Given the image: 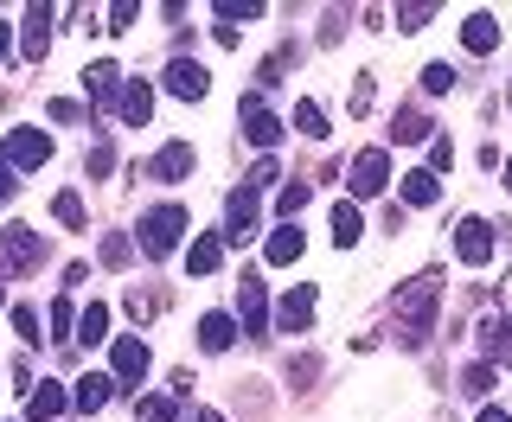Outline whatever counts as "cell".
<instances>
[{"instance_id":"obj_17","label":"cell","mask_w":512,"mask_h":422,"mask_svg":"<svg viewBox=\"0 0 512 422\" xmlns=\"http://www.w3.org/2000/svg\"><path fill=\"white\" fill-rule=\"evenodd\" d=\"M116 116L128 128H148L154 122V84H141V77H122V103H116Z\"/></svg>"},{"instance_id":"obj_23","label":"cell","mask_w":512,"mask_h":422,"mask_svg":"<svg viewBox=\"0 0 512 422\" xmlns=\"http://www.w3.org/2000/svg\"><path fill=\"white\" fill-rule=\"evenodd\" d=\"M218 269H224V231H205L186 250V275H218Z\"/></svg>"},{"instance_id":"obj_48","label":"cell","mask_w":512,"mask_h":422,"mask_svg":"<svg viewBox=\"0 0 512 422\" xmlns=\"http://www.w3.org/2000/svg\"><path fill=\"white\" fill-rule=\"evenodd\" d=\"M13 192H20V173H13V167H7V160H0V205H7V199H13Z\"/></svg>"},{"instance_id":"obj_36","label":"cell","mask_w":512,"mask_h":422,"mask_svg":"<svg viewBox=\"0 0 512 422\" xmlns=\"http://www.w3.org/2000/svg\"><path fill=\"white\" fill-rule=\"evenodd\" d=\"M135 416H141V422H173V416H180V397H173V391H167V397H141Z\"/></svg>"},{"instance_id":"obj_30","label":"cell","mask_w":512,"mask_h":422,"mask_svg":"<svg viewBox=\"0 0 512 422\" xmlns=\"http://www.w3.org/2000/svg\"><path fill=\"white\" fill-rule=\"evenodd\" d=\"M52 218L64 224V231H84L90 211H84V199H77V192H58V199H52Z\"/></svg>"},{"instance_id":"obj_31","label":"cell","mask_w":512,"mask_h":422,"mask_svg":"<svg viewBox=\"0 0 512 422\" xmlns=\"http://www.w3.org/2000/svg\"><path fill=\"white\" fill-rule=\"evenodd\" d=\"M128 314H135V320H160V314H167V288H135V295H128Z\"/></svg>"},{"instance_id":"obj_14","label":"cell","mask_w":512,"mask_h":422,"mask_svg":"<svg viewBox=\"0 0 512 422\" xmlns=\"http://www.w3.org/2000/svg\"><path fill=\"white\" fill-rule=\"evenodd\" d=\"M199 167V154H192V141H167L154 160H148V180H160V186H180L186 173Z\"/></svg>"},{"instance_id":"obj_57","label":"cell","mask_w":512,"mask_h":422,"mask_svg":"<svg viewBox=\"0 0 512 422\" xmlns=\"http://www.w3.org/2000/svg\"><path fill=\"white\" fill-rule=\"evenodd\" d=\"M436 422H455V416H436Z\"/></svg>"},{"instance_id":"obj_1","label":"cell","mask_w":512,"mask_h":422,"mask_svg":"<svg viewBox=\"0 0 512 422\" xmlns=\"http://www.w3.org/2000/svg\"><path fill=\"white\" fill-rule=\"evenodd\" d=\"M448 295V275L442 269H416L404 288L391 295V327H397V346L423 352L429 346V327H436V307Z\"/></svg>"},{"instance_id":"obj_32","label":"cell","mask_w":512,"mask_h":422,"mask_svg":"<svg viewBox=\"0 0 512 422\" xmlns=\"http://www.w3.org/2000/svg\"><path fill=\"white\" fill-rule=\"evenodd\" d=\"M308 192H314V186H308V173H301V180H288V186L276 192V211H282V224H295V211L308 205Z\"/></svg>"},{"instance_id":"obj_3","label":"cell","mask_w":512,"mask_h":422,"mask_svg":"<svg viewBox=\"0 0 512 422\" xmlns=\"http://www.w3.org/2000/svg\"><path fill=\"white\" fill-rule=\"evenodd\" d=\"M186 224H192V218H186V205H154V211H141V224H135V250L160 263V256L180 250Z\"/></svg>"},{"instance_id":"obj_28","label":"cell","mask_w":512,"mask_h":422,"mask_svg":"<svg viewBox=\"0 0 512 422\" xmlns=\"http://www.w3.org/2000/svg\"><path fill=\"white\" fill-rule=\"evenodd\" d=\"M109 339V307H84V314H77V339L71 346H103Z\"/></svg>"},{"instance_id":"obj_22","label":"cell","mask_w":512,"mask_h":422,"mask_svg":"<svg viewBox=\"0 0 512 422\" xmlns=\"http://www.w3.org/2000/svg\"><path fill=\"white\" fill-rule=\"evenodd\" d=\"M429 135H436V128H429V109L404 103V109L391 116V141H397V148H416V141H429Z\"/></svg>"},{"instance_id":"obj_13","label":"cell","mask_w":512,"mask_h":422,"mask_svg":"<svg viewBox=\"0 0 512 422\" xmlns=\"http://www.w3.org/2000/svg\"><path fill=\"white\" fill-rule=\"evenodd\" d=\"M84 90H90L96 116H103V109H116V103H122V64H109V58L84 64Z\"/></svg>"},{"instance_id":"obj_21","label":"cell","mask_w":512,"mask_h":422,"mask_svg":"<svg viewBox=\"0 0 512 422\" xmlns=\"http://www.w3.org/2000/svg\"><path fill=\"white\" fill-rule=\"evenodd\" d=\"M64 410H71V391H64V384H52V378L32 384V397H26V416L32 422H58Z\"/></svg>"},{"instance_id":"obj_42","label":"cell","mask_w":512,"mask_h":422,"mask_svg":"<svg viewBox=\"0 0 512 422\" xmlns=\"http://www.w3.org/2000/svg\"><path fill=\"white\" fill-rule=\"evenodd\" d=\"M282 64H288V52H276V58H263V64H256V90H276Z\"/></svg>"},{"instance_id":"obj_15","label":"cell","mask_w":512,"mask_h":422,"mask_svg":"<svg viewBox=\"0 0 512 422\" xmlns=\"http://www.w3.org/2000/svg\"><path fill=\"white\" fill-rule=\"evenodd\" d=\"M314 314H320V301H314V288H288L282 307H276V327L295 339V333H308L314 327Z\"/></svg>"},{"instance_id":"obj_39","label":"cell","mask_w":512,"mask_h":422,"mask_svg":"<svg viewBox=\"0 0 512 422\" xmlns=\"http://www.w3.org/2000/svg\"><path fill=\"white\" fill-rule=\"evenodd\" d=\"M84 167H90V180H109V173H116V148H109V141H96Z\"/></svg>"},{"instance_id":"obj_47","label":"cell","mask_w":512,"mask_h":422,"mask_svg":"<svg viewBox=\"0 0 512 422\" xmlns=\"http://www.w3.org/2000/svg\"><path fill=\"white\" fill-rule=\"evenodd\" d=\"M77 116H84V109H77L71 96H52V122H77Z\"/></svg>"},{"instance_id":"obj_55","label":"cell","mask_w":512,"mask_h":422,"mask_svg":"<svg viewBox=\"0 0 512 422\" xmlns=\"http://www.w3.org/2000/svg\"><path fill=\"white\" fill-rule=\"evenodd\" d=\"M192 422H224V416H218V410H199V416H192Z\"/></svg>"},{"instance_id":"obj_41","label":"cell","mask_w":512,"mask_h":422,"mask_svg":"<svg viewBox=\"0 0 512 422\" xmlns=\"http://www.w3.org/2000/svg\"><path fill=\"white\" fill-rule=\"evenodd\" d=\"M442 167H455V148H448L442 135H429V173H436V180H442Z\"/></svg>"},{"instance_id":"obj_20","label":"cell","mask_w":512,"mask_h":422,"mask_svg":"<svg viewBox=\"0 0 512 422\" xmlns=\"http://www.w3.org/2000/svg\"><path fill=\"white\" fill-rule=\"evenodd\" d=\"M461 45H468L474 58H493L500 52V20H493V13H468V20H461Z\"/></svg>"},{"instance_id":"obj_16","label":"cell","mask_w":512,"mask_h":422,"mask_svg":"<svg viewBox=\"0 0 512 422\" xmlns=\"http://www.w3.org/2000/svg\"><path fill=\"white\" fill-rule=\"evenodd\" d=\"M109 378H116V384H141V378H148V346H141V339H116V346H109Z\"/></svg>"},{"instance_id":"obj_12","label":"cell","mask_w":512,"mask_h":422,"mask_svg":"<svg viewBox=\"0 0 512 422\" xmlns=\"http://www.w3.org/2000/svg\"><path fill=\"white\" fill-rule=\"evenodd\" d=\"M160 84H167V96H180V103H205L212 77H205V64H192V58H173L167 71H160Z\"/></svg>"},{"instance_id":"obj_29","label":"cell","mask_w":512,"mask_h":422,"mask_svg":"<svg viewBox=\"0 0 512 422\" xmlns=\"http://www.w3.org/2000/svg\"><path fill=\"white\" fill-rule=\"evenodd\" d=\"M372 103H378V77H365V71H359V77H352V90H346V109L365 122V116H372Z\"/></svg>"},{"instance_id":"obj_52","label":"cell","mask_w":512,"mask_h":422,"mask_svg":"<svg viewBox=\"0 0 512 422\" xmlns=\"http://www.w3.org/2000/svg\"><path fill=\"white\" fill-rule=\"evenodd\" d=\"M493 301H500V307H506V314H512V269H506V282H500V288H493Z\"/></svg>"},{"instance_id":"obj_49","label":"cell","mask_w":512,"mask_h":422,"mask_svg":"<svg viewBox=\"0 0 512 422\" xmlns=\"http://www.w3.org/2000/svg\"><path fill=\"white\" fill-rule=\"evenodd\" d=\"M320 26H327V32H320V45H333V39H340V26H346V13L333 7V13H327V20H320Z\"/></svg>"},{"instance_id":"obj_5","label":"cell","mask_w":512,"mask_h":422,"mask_svg":"<svg viewBox=\"0 0 512 422\" xmlns=\"http://www.w3.org/2000/svg\"><path fill=\"white\" fill-rule=\"evenodd\" d=\"M384 186H391V154H384V148H359V154L346 160V199L352 205L378 199Z\"/></svg>"},{"instance_id":"obj_7","label":"cell","mask_w":512,"mask_h":422,"mask_svg":"<svg viewBox=\"0 0 512 422\" xmlns=\"http://www.w3.org/2000/svg\"><path fill=\"white\" fill-rule=\"evenodd\" d=\"M237 333H244V339L269 333V288H263L256 269H244V282H237Z\"/></svg>"},{"instance_id":"obj_2","label":"cell","mask_w":512,"mask_h":422,"mask_svg":"<svg viewBox=\"0 0 512 422\" xmlns=\"http://www.w3.org/2000/svg\"><path fill=\"white\" fill-rule=\"evenodd\" d=\"M468 327H474L480 359H487L493 371H512V314H506L500 301H493V288L468 301Z\"/></svg>"},{"instance_id":"obj_50","label":"cell","mask_w":512,"mask_h":422,"mask_svg":"<svg viewBox=\"0 0 512 422\" xmlns=\"http://www.w3.org/2000/svg\"><path fill=\"white\" fill-rule=\"evenodd\" d=\"M212 39H218V45H224V52H231V45H237V39H244V32H237V26H231V20H218V26H212Z\"/></svg>"},{"instance_id":"obj_35","label":"cell","mask_w":512,"mask_h":422,"mask_svg":"<svg viewBox=\"0 0 512 422\" xmlns=\"http://www.w3.org/2000/svg\"><path fill=\"white\" fill-rule=\"evenodd\" d=\"M135 256H141V250H135V243H128V237H116V231L103 237V269H128V263H135Z\"/></svg>"},{"instance_id":"obj_9","label":"cell","mask_w":512,"mask_h":422,"mask_svg":"<svg viewBox=\"0 0 512 422\" xmlns=\"http://www.w3.org/2000/svg\"><path fill=\"white\" fill-rule=\"evenodd\" d=\"M448 237H455V256L468 269H487L493 263V224L487 218H455V224H448Z\"/></svg>"},{"instance_id":"obj_53","label":"cell","mask_w":512,"mask_h":422,"mask_svg":"<svg viewBox=\"0 0 512 422\" xmlns=\"http://www.w3.org/2000/svg\"><path fill=\"white\" fill-rule=\"evenodd\" d=\"M7 58H13V26L0 20V64H7Z\"/></svg>"},{"instance_id":"obj_40","label":"cell","mask_w":512,"mask_h":422,"mask_svg":"<svg viewBox=\"0 0 512 422\" xmlns=\"http://www.w3.org/2000/svg\"><path fill=\"white\" fill-rule=\"evenodd\" d=\"M429 20H436V7H429V0H416V7H397V26H404V32L429 26Z\"/></svg>"},{"instance_id":"obj_38","label":"cell","mask_w":512,"mask_h":422,"mask_svg":"<svg viewBox=\"0 0 512 422\" xmlns=\"http://www.w3.org/2000/svg\"><path fill=\"white\" fill-rule=\"evenodd\" d=\"M13 333H20L26 346H45V339H39V333H45V320L32 314V307H13Z\"/></svg>"},{"instance_id":"obj_46","label":"cell","mask_w":512,"mask_h":422,"mask_svg":"<svg viewBox=\"0 0 512 422\" xmlns=\"http://www.w3.org/2000/svg\"><path fill=\"white\" fill-rule=\"evenodd\" d=\"M288 378H295V384H314L320 378V359H314V352H301V359L288 365Z\"/></svg>"},{"instance_id":"obj_44","label":"cell","mask_w":512,"mask_h":422,"mask_svg":"<svg viewBox=\"0 0 512 422\" xmlns=\"http://www.w3.org/2000/svg\"><path fill=\"white\" fill-rule=\"evenodd\" d=\"M244 186H250V192H263V186H276V160H269V154H263V160H256V167H250V180H244Z\"/></svg>"},{"instance_id":"obj_33","label":"cell","mask_w":512,"mask_h":422,"mask_svg":"<svg viewBox=\"0 0 512 422\" xmlns=\"http://www.w3.org/2000/svg\"><path fill=\"white\" fill-rule=\"evenodd\" d=\"M45 327H52V339H64V346H71V339H77V307L71 301H52V314H45Z\"/></svg>"},{"instance_id":"obj_25","label":"cell","mask_w":512,"mask_h":422,"mask_svg":"<svg viewBox=\"0 0 512 422\" xmlns=\"http://www.w3.org/2000/svg\"><path fill=\"white\" fill-rule=\"evenodd\" d=\"M263 263H276V269L301 263V231H295V224H276V231L263 237Z\"/></svg>"},{"instance_id":"obj_6","label":"cell","mask_w":512,"mask_h":422,"mask_svg":"<svg viewBox=\"0 0 512 422\" xmlns=\"http://www.w3.org/2000/svg\"><path fill=\"white\" fill-rule=\"evenodd\" d=\"M256 218H263V192L231 186V199H224V250H250V243H256Z\"/></svg>"},{"instance_id":"obj_8","label":"cell","mask_w":512,"mask_h":422,"mask_svg":"<svg viewBox=\"0 0 512 422\" xmlns=\"http://www.w3.org/2000/svg\"><path fill=\"white\" fill-rule=\"evenodd\" d=\"M0 160H7L13 173H39L45 160H52V135H45V128H13V135L0 141Z\"/></svg>"},{"instance_id":"obj_34","label":"cell","mask_w":512,"mask_h":422,"mask_svg":"<svg viewBox=\"0 0 512 422\" xmlns=\"http://www.w3.org/2000/svg\"><path fill=\"white\" fill-rule=\"evenodd\" d=\"M295 128H301L308 141H327V109H320V103H301V109H295Z\"/></svg>"},{"instance_id":"obj_27","label":"cell","mask_w":512,"mask_h":422,"mask_svg":"<svg viewBox=\"0 0 512 422\" xmlns=\"http://www.w3.org/2000/svg\"><path fill=\"white\" fill-rule=\"evenodd\" d=\"M359 237H365V211L352 205V199H340V205H333V243H340V250H352Z\"/></svg>"},{"instance_id":"obj_45","label":"cell","mask_w":512,"mask_h":422,"mask_svg":"<svg viewBox=\"0 0 512 422\" xmlns=\"http://www.w3.org/2000/svg\"><path fill=\"white\" fill-rule=\"evenodd\" d=\"M135 20H141V7H135V0H116V7H109V26H116V32H128Z\"/></svg>"},{"instance_id":"obj_10","label":"cell","mask_w":512,"mask_h":422,"mask_svg":"<svg viewBox=\"0 0 512 422\" xmlns=\"http://www.w3.org/2000/svg\"><path fill=\"white\" fill-rule=\"evenodd\" d=\"M58 20H71V13H64V7H26V26H20V52H26V64H39L45 52H52Z\"/></svg>"},{"instance_id":"obj_51","label":"cell","mask_w":512,"mask_h":422,"mask_svg":"<svg viewBox=\"0 0 512 422\" xmlns=\"http://www.w3.org/2000/svg\"><path fill=\"white\" fill-rule=\"evenodd\" d=\"M480 422H512V410L506 403H480Z\"/></svg>"},{"instance_id":"obj_37","label":"cell","mask_w":512,"mask_h":422,"mask_svg":"<svg viewBox=\"0 0 512 422\" xmlns=\"http://www.w3.org/2000/svg\"><path fill=\"white\" fill-rule=\"evenodd\" d=\"M455 90V64H423V96H448Z\"/></svg>"},{"instance_id":"obj_19","label":"cell","mask_w":512,"mask_h":422,"mask_svg":"<svg viewBox=\"0 0 512 422\" xmlns=\"http://www.w3.org/2000/svg\"><path fill=\"white\" fill-rule=\"evenodd\" d=\"M199 346L212 352V359H218V352H231V346H237V314H224V307L199 314Z\"/></svg>"},{"instance_id":"obj_56","label":"cell","mask_w":512,"mask_h":422,"mask_svg":"<svg viewBox=\"0 0 512 422\" xmlns=\"http://www.w3.org/2000/svg\"><path fill=\"white\" fill-rule=\"evenodd\" d=\"M506 109H512V84H506Z\"/></svg>"},{"instance_id":"obj_4","label":"cell","mask_w":512,"mask_h":422,"mask_svg":"<svg viewBox=\"0 0 512 422\" xmlns=\"http://www.w3.org/2000/svg\"><path fill=\"white\" fill-rule=\"evenodd\" d=\"M39 263H45V237L32 231V224H7V231H0V282L32 275Z\"/></svg>"},{"instance_id":"obj_43","label":"cell","mask_w":512,"mask_h":422,"mask_svg":"<svg viewBox=\"0 0 512 422\" xmlns=\"http://www.w3.org/2000/svg\"><path fill=\"white\" fill-rule=\"evenodd\" d=\"M218 20L244 26V20H263V7H250V0H231V7H218Z\"/></svg>"},{"instance_id":"obj_24","label":"cell","mask_w":512,"mask_h":422,"mask_svg":"<svg viewBox=\"0 0 512 422\" xmlns=\"http://www.w3.org/2000/svg\"><path fill=\"white\" fill-rule=\"evenodd\" d=\"M397 186V199H404V205H416V211H423V205H436L442 199V180H436V173H404V180H391Z\"/></svg>"},{"instance_id":"obj_26","label":"cell","mask_w":512,"mask_h":422,"mask_svg":"<svg viewBox=\"0 0 512 422\" xmlns=\"http://www.w3.org/2000/svg\"><path fill=\"white\" fill-rule=\"evenodd\" d=\"M493 384H500V371H493L487 359L461 365V397H468V403H487V397H493Z\"/></svg>"},{"instance_id":"obj_11","label":"cell","mask_w":512,"mask_h":422,"mask_svg":"<svg viewBox=\"0 0 512 422\" xmlns=\"http://www.w3.org/2000/svg\"><path fill=\"white\" fill-rule=\"evenodd\" d=\"M237 116H244V141H250L256 154H269V148L282 141V122H276V116L263 109V96H256V90L244 96V103H237Z\"/></svg>"},{"instance_id":"obj_18","label":"cell","mask_w":512,"mask_h":422,"mask_svg":"<svg viewBox=\"0 0 512 422\" xmlns=\"http://www.w3.org/2000/svg\"><path fill=\"white\" fill-rule=\"evenodd\" d=\"M109 397H116V378H109V371H84V378L71 384V410H84V416H96Z\"/></svg>"},{"instance_id":"obj_54","label":"cell","mask_w":512,"mask_h":422,"mask_svg":"<svg viewBox=\"0 0 512 422\" xmlns=\"http://www.w3.org/2000/svg\"><path fill=\"white\" fill-rule=\"evenodd\" d=\"M500 186H506V192H512V160H500Z\"/></svg>"}]
</instances>
